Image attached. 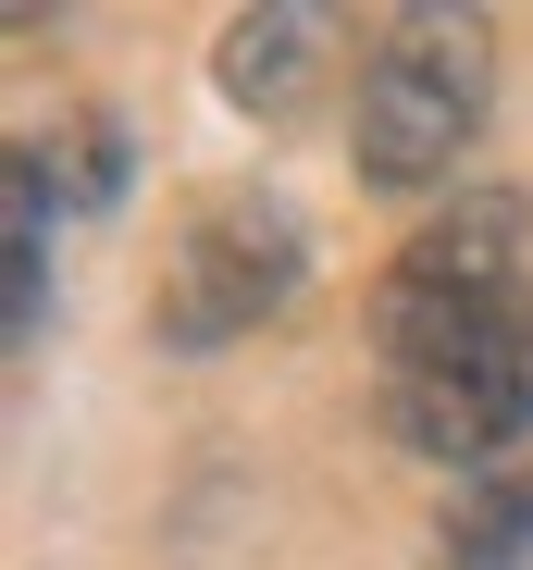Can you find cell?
Returning <instances> with one entry per match:
<instances>
[{
    "label": "cell",
    "instance_id": "1",
    "mask_svg": "<svg viewBox=\"0 0 533 570\" xmlns=\"http://www.w3.org/2000/svg\"><path fill=\"white\" fill-rule=\"evenodd\" d=\"M385 434L434 471H496V446L533 434V285L385 298Z\"/></svg>",
    "mask_w": 533,
    "mask_h": 570
},
{
    "label": "cell",
    "instance_id": "2",
    "mask_svg": "<svg viewBox=\"0 0 533 570\" xmlns=\"http://www.w3.org/2000/svg\"><path fill=\"white\" fill-rule=\"evenodd\" d=\"M496 50L472 13H397L385 50L361 62V112H347V149H361V186H434L460 174L472 125H484Z\"/></svg>",
    "mask_w": 533,
    "mask_h": 570
},
{
    "label": "cell",
    "instance_id": "3",
    "mask_svg": "<svg viewBox=\"0 0 533 570\" xmlns=\"http://www.w3.org/2000/svg\"><path fill=\"white\" fill-rule=\"evenodd\" d=\"M298 273H310V236H298L286 199H211L187 236H174L149 323H161V347H224V335H248L260 311H286Z\"/></svg>",
    "mask_w": 533,
    "mask_h": 570
},
{
    "label": "cell",
    "instance_id": "4",
    "mask_svg": "<svg viewBox=\"0 0 533 570\" xmlns=\"http://www.w3.org/2000/svg\"><path fill=\"white\" fill-rule=\"evenodd\" d=\"M521 199L509 186H460V212H434L409 248H397V273H385V298H509L521 285Z\"/></svg>",
    "mask_w": 533,
    "mask_h": 570
},
{
    "label": "cell",
    "instance_id": "5",
    "mask_svg": "<svg viewBox=\"0 0 533 570\" xmlns=\"http://www.w3.org/2000/svg\"><path fill=\"white\" fill-rule=\"evenodd\" d=\"M50 236H62V149L13 137V161H0V335L38 347L50 335Z\"/></svg>",
    "mask_w": 533,
    "mask_h": 570
},
{
    "label": "cell",
    "instance_id": "6",
    "mask_svg": "<svg viewBox=\"0 0 533 570\" xmlns=\"http://www.w3.org/2000/svg\"><path fill=\"white\" fill-rule=\"evenodd\" d=\"M211 75H224L236 112L286 125V112L310 100V75H323V13H236L224 50H211Z\"/></svg>",
    "mask_w": 533,
    "mask_h": 570
},
{
    "label": "cell",
    "instance_id": "7",
    "mask_svg": "<svg viewBox=\"0 0 533 570\" xmlns=\"http://www.w3.org/2000/svg\"><path fill=\"white\" fill-rule=\"evenodd\" d=\"M447 570H533V459L460 497V521H447Z\"/></svg>",
    "mask_w": 533,
    "mask_h": 570
},
{
    "label": "cell",
    "instance_id": "8",
    "mask_svg": "<svg viewBox=\"0 0 533 570\" xmlns=\"http://www.w3.org/2000/svg\"><path fill=\"white\" fill-rule=\"evenodd\" d=\"M75 199H125V125L112 112L75 125Z\"/></svg>",
    "mask_w": 533,
    "mask_h": 570
}]
</instances>
